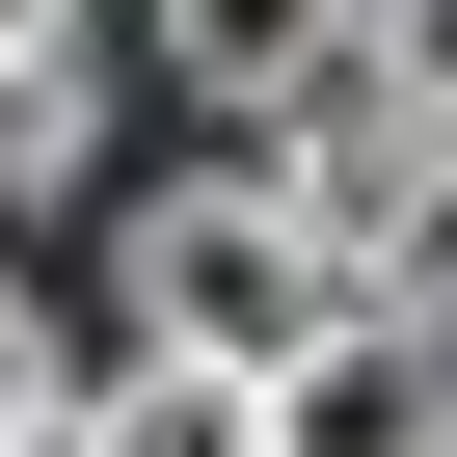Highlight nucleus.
I'll return each instance as SVG.
<instances>
[{"mask_svg":"<svg viewBox=\"0 0 457 457\" xmlns=\"http://www.w3.org/2000/svg\"><path fill=\"white\" fill-rule=\"evenodd\" d=\"M108 296H135V350H243V377H296V350L350 323V270H323V215H296L270 162H188V188H135V243H108Z\"/></svg>","mask_w":457,"mask_h":457,"instance_id":"obj_1","label":"nucleus"},{"mask_svg":"<svg viewBox=\"0 0 457 457\" xmlns=\"http://www.w3.org/2000/svg\"><path fill=\"white\" fill-rule=\"evenodd\" d=\"M108 162V54H0V188H81Z\"/></svg>","mask_w":457,"mask_h":457,"instance_id":"obj_5","label":"nucleus"},{"mask_svg":"<svg viewBox=\"0 0 457 457\" xmlns=\"http://www.w3.org/2000/svg\"><path fill=\"white\" fill-rule=\"evenodd\" d=\"M350 323H430V350H457V188H430L403 243H377V296H350Z\"/></svg>","mask_w":457,"mask_h":457,"instance_id":"obj_7","label":"nucleus"},{"mask_svg":"<svg viewBox=\"0 0 457 457\" xmlns=\"http://www.w3.org/2000/svg\"><path fill=\"white\" fill-rule=\"evenodd\" d=\"M350 54H377V0H162V81H215L243 135H270L296 81H350Z\"/></svg>","mask_w":457,"mask_h":457,"instance_id":"obj_3","label":"nucleus"},{"mask_svg":"<svg viewBox=\"0 0 457 457\" xmlns=\"http://www.w3.org/2000/svg\"><path fill=\"white\" fill-rule=\"evenodd\" d=\"M270 457H457V350L430 323H323L270 377Z\"/></svg>","mask_w":457,"mask_h":457,"instance_id":"obj_2","label":"nucleus"},{"mask_svg":"<svg viewBox=\"0 0 457 457\" xmlns=\"http://www.w3.org/2000/svg\"><path fill=\"white\" fill-rule=\"evenodd\" d=\"M377 81H403V135H457V0H377Z\"/></svg>","mask_w":457,"mask_h":457,"instance_id":"obj_8","label":"nucleus"},{"mask_svg":"<svg viewBox=\"0 0 457 457\" xmlns=\"http://www.w3.org/2000/svg\"><path fill=\"white\" fill-rule=\"evenodd\" d=\"M28 457H81V430H28Z\"/></svg>","mask_w":457,"mask_h":457,"instance_id":"obj_10","label":"nucleus"},{"mask_svg":"<svg viewBox=\"0 0 457 457\" xmlns=\"http://www.w3.org/2000/svg\"><path fill=\"white\" fill-rule=\"evenodd\" d=\"M81 430V350H54V270H0V457Z\"/></svg>","mask_w":457,"mask_h":457,"instance_id":"obj_6","label":"nucleus"},{"mask_svg":"<svg viewBox=\"0 0 457 457\" xmlns=\"http://www.w3.org/2000/svg\"><path fill=\"white\" fill-rule=\"evenodd\" d=\"M0 54H108V0H0Z\"/></svg>","mask_w":457,"mask_h":457,"instance_id":"obj_9","label":"nucleus"},{"mask_svg":"<svg viewBox=\"0 0 457 457\" xmlns=\"http://www.w3.org/2000/svg\"><path fill=\"white\" fill-rule=\"evenodd\" d=\"M81 457H270V377L243 350H108L81 377Z\"/></svg>","mask_w":457,"mask_h":457,"instance_id":"obj_4","label":"nucleus"}]
</instances>
